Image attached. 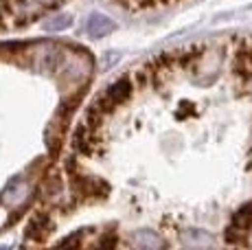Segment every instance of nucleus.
Masks as SVG:
<instances>
[{
	"mask_svg": "<svg viewBox=\"0 0 252 250\" xmlns=\"http://www.w3.org/2000/svg\"><path fill=\"white\" fill-rule=\"evenodd\" d=\"M112 31H114V22L110 20V18L101 16V13L90 16L88 22H86V33H88L90 37H105Z\"/></svg>",
	"mask_w": 252,
	"mask_h": 250,
	"instance_id": "nucleus-1",
	"label": "nucleus"
}]
</instances>
